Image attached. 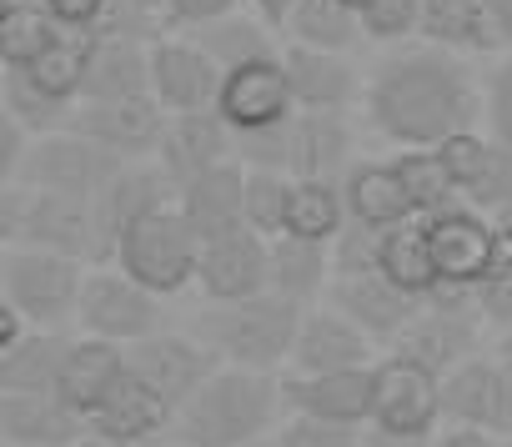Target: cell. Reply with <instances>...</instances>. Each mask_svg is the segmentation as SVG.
Wrapping results in <instances>:
<instances>
[{
    "label": "cell",
    "instance_id": "obj_57",
    "mask_svg": "<svg viewBox=\"0 0 512 447\" xmlns=\"http://www.w3.org/2000/svg\"><path fill=\"white\" fill-rule=\"evenodd\" d=\"M246 447H277V437H262V442H246Z\"/></svg>",
    "mask_w": 512,
    "mask_h": 447
},
{
    "label": "cell",
    "instance_id": "obj_15",
    "mask_svg": "<svg viewBox=\"0 0 512 447\" xmlns=\"http://www.w3.org/2000/svg\"><path fill=\"white\" fill-rule=\"evenodd\" d=\"M221 66L191 31H161L151 41V96L176 116V111H201L216 106L221 96Z\"/></svg>",
    "mask_w": 512,
    "mask_h": 447
},
{
    "label": "cell",
    "instance_id": "obj_44",
    "mask_svg": "<svg viewBox=\"0 0 512 447\" xmlns=\"http://www.w3.org/2000/svg\"><path fill=\"white\" fill-rule=\"evenodd\" d=\"M487 151H492V131L482 136L477 126H467V131H457V136L437 141V156H442V166H447V176H452L457 196H462V191L477 181V171H482Z\"/></svg>",
    "mask_w": 512,
    "mask_h": 447
},
{
    "label": "cell",
    "instance_id": "obj_37",
    "mask_svg": "<svg viewBox=\"0 0 512 447\" xmlns=\"http://www.w3.org/2000/svg\"><path fill=\"white\" fill-rule=\"evenodd\" d=\"M206 51H211V61L221 66V71H231V66H246V61H262V56H277L282 51V31L267 21V16H226V21H216V26H201V31H191Z\"/></svg>",
    "mask_w": 512,
    "mask_h": 447
},
{
    "label": "cell",
    "instance_id": "obj_56",
    "mask_svg": "<svg viewBox=\"0 0 512 447\" xmlns=\"http://www.w3.org/2000/svg\"><path fill=\"white\" fill-rule=\"evenodd\" d=\"M497 227H502V237H507V247H512V206L497 211Z\"/></svg>",
    "mask_w": 512,
    "mask_h": 447
},
{
    "label": "cell",
    "instance_id": "obj_1",
    "mask_svg": "<svg viewBox=\"0 0 512 447\" xmlns=\"http://www.w3.org/2000/svg\"><path fill=\"white\" fill-rule=\"evenodd\" d=\"M362 111L372 131L392 146H437L482 116V86L467 56L442 46H402L367 71Z\"/></svg>",
    "mask_w": 512,
    "mask_h": 447
},
{
    "label": "cell",
    "instance_id": "obj_23",
    "mask_svg": "<svg viewBox=\"0 0 512 447\" xmlns=\"http://www.w3.org/2000/svg\"><path fill=\"white\" fill-rule=\"evenodd\" d=\"M176 211L196 227V237H221L246 227V161H216L206 171H196L191 181L176 186Z\"/></svg>",
    "mask_w": 512,
    "mask_h": 447
},
{
    "label": "cell",
    "instance_id": "obj_21",
    "mask_svg": "<svg viewBox=\"0 0 512 447\" xmlns=\"http://www.w3.org/2000/svg\"><path fill=\"white\" fill-rule=\"evenodd\" d=\"M166 206H176V181H171V171H166L156 156H151V161H126V166L111 176V186L96 196V227H101L106 262L116 257L121 232H131L136 221H146V216H156V211H166Z\"/></svg>",
    "mask_w": 512,
    "mask_h": 447
},
{
    "label": "cell",
    "instance_id": "obj_6",
    "mask_svg": "<svg viewBox=\"0 0 512 447\" xmlns=\"http://www.w3.org/2000/svg\"><path fill=\"white\" fill-rule=\"evenodd\" d=\"M91 262L46 252V247H6L0 262V302H11L31 327H66L76 322L81 287Z\"/></svg>",
    "mask_w": 512,
    "mask_h": 447
},
{
    "label": "cell",
    "instance_id": "obj_18",
    "mask_svg": "<svg viewBox=\"0 0 512 447\" xmlns=\"http://www.w3.org/2000/svg\"><path fill=\"white\" fill-rule=\"evenodd\" d=\"M126 357H131V372H141L176 412H181V407L201 392V382L221 367V357H216L196 332H151V337L131 342Z\"/></svg>",
    "mask_w": 512,
    "mask_h": 447
},
{
    "label": "cell",
    "instance_id": "obj_48",
    "mask_svg": "<svg viewBox=\"0 0 512 447\" xmlns=\"http://www.w3.org/2000/svg\"><path fill=\"white\" fill-rule=\"evenodd\" d=\"M41 11L51 21H61L66 31H101L106 26V11H111V0H41Z\"/></svg>",
    "mask_w": 512,
    "mask_h": 447
},
{
    "label": "cell",
    "instance_id": "obj_2",
    "mask_svg": "<svg viewBox=\"0 0 512 447\" xmlns=\"http://www.w3.org/2000/svg\"><path fill=\"white\" fill-rule=\"evenodd\" d=\"M287 412V392L277 372H256V367H216L201 392L176 412L171 437L186 447H246L277 437Z\"/></svg>",
    "mask_w": 512,
    "mask_h": 447
},
{
    "label": "cell",
    "instance_id": "obj_12",
    "mask_svg": "<svg viewBox=\"0 0 512 447\" xmlns=\"http://www.w3.org/2000/svg\"><path fill=\"white\" fill-rule=\"evenodd\" d=\"M442 422L512 442V367L497 352H472L442 377Z\"/></svg>",
    "mask_w": 512,
    "mask_h": 447
},
{
    "label": "cell",
    "instance_id": "obj_38",
    "mask_svg": "<svg viewBox=\"0 0 512 447\" xmlns=\"http://www.w3.org/2000/svg\"><path fill=\"white\" fill-rule=\"evenodd\" d=\"M392 166H397V176H402L417 216H432V211L462 201L457 186H452V176H447V166H442V156H437V146H397Z\"/></svg>",
    "mask_w": 512,
    "mask_h": 447
},
{
    "label": "cell",
    "instance_id": "obj_34",
    "mask_svg": "<svg viewBox=\"0 0 512 447\" xmlns=\"http://www.w3.org/2000/svg\"><path fill=\"white\" fill-rule=\"evenodd\" d=\"M347 191L342 176H297L292 181V211L282 237H307V242H337L347 232Z\"/></svg>",
    "mask_w": 512,
    "mask_h": 447
},
{
    "label": "cell",
    "instance_id": "obj_3",
    "mask_svg": "<svg viewBox=\"0 0 512 447\" xmlns=\"http://www.w3.org/2000/svg\"><path fill=\"white\" fill-rule=\"evenodd\" d=\"M307 307L282 292H256L241 302H206L196 317V337L226 362V367H256V372H287L297 332Z\"/></svg>",
    "mask_w": 512,
    "mask_h": 447
},
{
    "label": "cell",
    "instance_id": "obj_29",
    "mask_svg": "<svg viewBox=\"0 0 512 447\" xmlns=\"http://www.w3.org/2000/svg\"><path fill=\"white\" fill-rule=\"evenodd\" d=\"M342 191H347L352 221H362V227H377L382 232V227H397V221H412L417 216V206H412V196H407L392 156L387 161H352L347 176H342Z\"/></svg>",
    "mask_w": 512,
    "mask_h": 447
},
{
    "label": "cell",
    "instance_id": "obj_36",
    "mask_svg": "<svg viewBox=\"0 0 512 447\" xmlns=\"http://www.w3.org/2000/svg\"><path fill=\"white\" fill-rule=\"evenodd\" d=\"M282 41L317 46V51H352L362 36V16L347 0H297L282 21Z\"/></svg>",
    "mask_w": 512,
    "mask_h": 447
},
{
    "label": "cell",
    "instance_id": "obj_39",
    "mask_svg": "<svg viewBox=\"0 0 512 447\" xmlns=\"http://www.w3.org/2000/svg\"><path fill=\"white\" fill-rule=\"evenodd\" d=\"M0 111L6 116H16L26 131H36V136H51V131H66L71 126V116H76V106L71 101H61V96H51V91H41L31 76H21V71H6V81H0Z\"/></svg>",
    "mask_w": 512,
    "mask_h": 447
},
{
    "label": "cell",
    "instance_id": "obj_10",
    "mask_svg": "<svg viewBox=\"0 0 512 447\" xmlns=\"http://www.w3.org/2000/svg\"><path fill=\"white\" fill-rule=\"evenodd\" d=\"M121 166H126V156H116L111 146L91 141L76 126H66V131L36 136V146H31V156L21 166V181H31L41 191H56V196L96 201Z\"/></svg>",
    "mask_w": 512,
    "mask_h": 447
},
{
    "label": "cell",
    "instance_id": "obj_17",
    "mask_svg": "<svg viewBox=\"0 0 512 447\" xmlns=\"http://www.w3.org/2000/svg\"><path fill=\"white\" fill-rule=\"evenodd\" d=\"M171 422H176V407L131 367L116 377V387L86 417L91 442H101V447H146L151 437L171 432Z\"/></svg>",
    "mask_w": 512,
    "mask_h": 447
},
{
    "label": "cell",
    "instance_id": "obj_27",
    "mask_svg": "<svg viewBox=\"0 0 512 447\" xmlns=\"http://www.w3.org/2000/svg\"><path fill=\"white\" fill-rule=\"evenodd\" d=\"M236 156V131L226 126V116L216 106H201V111H176L166 121V136H161V151L156 161L171 171V181H191L196 171L216 166V161H231Z\"/></svg>",
    "mask_w": 512,
    "mask_h": 447
},
{
    "label": "cell",
    "instance_id": "obj_22",
    "mask_svg": "<svg viewBox=\"0 0 512 447\" xmlns=\"http://www.w3.org/2000/svg\"><path fill=\"white\" fill-rule=\"evenodd\" d=\"M287 412L327 417V422H372V392H377V362L362 367H332V372H282Z\"/></svg>",
    "mask_w": 512,
    "mask_h": 447
},
{
    "label": "cell",
    "instance_id": "obj_25",
    "mask_svg": "<svg viewBox=\"0 0 512 447\" xmlns=\"http://www.w3.org/2000/svg\"><path fill=\"white\" fill-rule=\"evenodd\" d=\"M362 362H377V342L342 307H332V302L307 307L287 372H332V367H362Z\"/></svg>",
    "mask_w": 512,
    "mask_h": 447
},
{
    "label": "cell",
    "instance_id": "obj_19",
    "mask_svg": "<svg viewBox=\"0 0 512 447\" xmlns=\"http://www.w3.org/2000/svg\"><path fill=\"white\" fill-rule=\"evenodd\" d=\"M166 121H171V111L151 91L146 96H121V101H76V116H71L76 131L111 146L126 161H151L161 151Z\"/></svg>",
    "mask_w": 512,
    "mask_h": 447
},
{
    "label": "cell",
    "instance_id": "obj_14",
    "mask_svg": "<svg viewBox=\"0 0 512 447\" xmlns=\"http://www.w3.org/2000/svg\"><path fill=\"white\" fill-rule=\"evenodd\" d=\"M196 292L206 302H241L256 292H272V237L251 232V227L206 237L201 267H196Z\"/></svg>",
    "mask_w": 512,
    "mask_h": 447
},
{
    "label": "cell",
    "instance_id": "obj_26",
    "mask_svg": "<svg viewBox=\"0 0 512 447\" xmlns=\"http://www.w3.org/2000/svg\"><path fill=\"white\" fill-rule=\"evenodd\" d=\"M91 437L86 417L56 392H0V442L11 447H81Z\"/></svg>",
    "mask_w": 512,
    "mask_h": 447
},
{
    "label": "cell",
    "instance_id": "obj_49",
    "mask_svg": "<svg viewBox=\"0 0 512 447\" xmlns=\"http://www.w3.org/2000/svg\"><path fill=\"white\" fill-rule=\"evenodd\" d=\"M36 146V131H26L16 116H0V176L6 181H21V166Z\"/></svg>",
    "mask_w": 512,
    "mask_h": 447
},
{
    "label": "cell",
    "instance_id": "obj_32",
    "mask_svg": "<svg viewBox=\"0 0 512 447\" xmlns=\"http://www.w3.org/2000/svg\"><path fill=\"white\" fill-rule=\"evenodd\" d=\"M71 337L61 327H31L16 347H0V392H56Z\"/></svg>",
    "mask_w": 512,
    "mask_h": 447
},
{
    "label": "cell",
    "instance_id": "obj_9",
    "mask_svg": "<svg viewBox=\"0 0 512 447\" xmlns=\"http://www.w3.org/2000/svg\"><path fill=\"white\" fill-rule=\"evenodd\" d=\"M477 337H482V312H477L472 292L437 287L387 352H402V357L422 362L427 372L447 377L457 362H467L477 352Z\"/></svg>",
    "mask_w": 512,
    "mask_h": 447
},
{
    "label": "cell",
    "instance_id": "obj_11",
    "mask_svg": "<svg viewBox=\"0 0 512 447\" xmlns=\"http://www.w3.org/2000/svg\"><path fill=\"white\" fill-rule=\"evenodd\" d=\"M156 322H161V297L146 292L136 277H126L116 262H96L86 272L81 307H76V327L81 332L131 347V342L151 337Z\"/></svg>",
    "mask_w": 512,
    "mask_h": 447
},
{
    "label": "cell",
    "instance_id": "obj_35",
    "mask_svg": "<svg viewBox=\"0 0 512 447\" xmlns=\"http://www.w3.org/2000/svg\"><path fill=\"white\" fill-rule=\"evenodd\" d=\"M377 272L392 277L397 287L417 292V297H432V292H437V272H432V252H427L422 216L397 221V227H382V232H377Z\"/></svg>",
    "mask_w": 512,
    "mask_h": 447
},
{
    "label": "cell",
    "instance_id": "obj_4",
    "mask_svg": "<svg viewBox=\"0 0 512 447\" xmlns=\"http://www.w3.org/2000/svg\"><path fill=\"white\" fill-rule=\"evenodd\" d=\"M0 237H6V247H46V252L81 257L91 267L106 262L96 201L56 196L31 181H6V191H0Z\"/></svg>",
    "mask_w": 512,
    "mask_h": 447
},
{
    "label": "cell",
    "instance_id": "obj_59",
    "mask_svg": "<svg viewBox=\"0 0 512 447\" xmlns=\"http://www.w3.org/2000/svg\"><path fill=\"white\" fill-rule=\"evenodd\" d=\"M176 447H186V442H176Z\"/></svg>",
    "mask_w": 512,
    "mask_h": 447
},
{
    "label": "cell",
    "instance_id": "obj_43",
    "mask_svg": "<svg viewBox=\"0 0 512 447\" xmlns=\"http://www.w3.org/2000/svg\"><path fill=\"white\" fill-rule=\"evenodd\" d=\"M362 432H367V427L292 412V417L277 427V447H362Z\"/></svg>",
    "mask_w": 512,
    "mask_h": 447
},
{
    "label": "cell",
    "instance_id": "obj_24",
    "mask_svg": "<svg viewBox=\"0 0 512 447\" xmlns=\"http://www.w3.org/2000/svg\"><path fill=\"white\" fill-rule=\"evenodd\" d=\"M282 61L292 76L297 111H352V101H362V91H367V81L352 71L347 51H317V46L282 41Z\"/></svg>",
    "mask_w": 512,
    "mask_h": 447
},
{
    "label": "cell",
    "instance_id": "obj_45",
    "mask_svg": "<svg viewBox=\"0 0 512 447\" xmlns=\"http://www.w3.org/2000/svg\"><path fill=\"white\" fill-rule=\"evenodd\" d=\"M482 121H487V131L497 136V141H507L512 146V51L487 71V81H482Z\"/></svg>",
    "mask_w": 512,
    "mask_h": 447
},
{
    "label": "cell",
    "instance_id": "obj_51",
    "mask_svg": "<svg viewBox=\"0 0 512 447\" xmlns=\"http://www.w3.org/2000/svg\"><path fill=\"white\" fill-rule=\"evenodd\" d=\"M26 332H31V322H26L11 302H0V347H16Z\"/></svg>",
    "mask_w": 512,
    "mask_h": 447
},
{
    "label": "cell",
    "instance_id": "obj_33",
    "mask_svg": "<svg viewBox=\"0 0 512 447\" xmlns=\"http://www.w3.org/2000/svg\"><path fill=\"white\" fill-rule=\"evenodd\" d=\"M337 277L332 242H307V237H272V292L312 307Z\"/></svg>",
    "mask_w": 512,
    "mask_h": 447
},
{
    "label": "cell",
    "instance_id": "obj_7",
    "mask_svg": "<svg viewBox=\"0 0 512 447\" xmlns=\"http://www.w3.org/2000/svg\"><path fill=\"white\" fill-rule=\"evenodd\" d=\"M111 262H116L126 277H136L146 292H156V297L166 302V297H181L186 287H196L201 237H196V227H191L176 206H166V211L136 221L131 232H121Z\"/></svg>",
    "mask_w": 512,
    "mask_h": 447
},
{
    "label": "cell",
    "instance_id": "obj_42",
    "mask_svg": "<svg viewBox=\"0 0 512 447\" xmlns=\"http://www.w3.org/2000/svg\"><path fill=\"white\" fill-rule=\"evenodd\" d=\"M462 201L477 206V211H487V216H497L502 206H512V146L507 141L492 136V151H487L477 181L462 191Z\"/></svg>",
    "mask_w": 512,
    "mask_h": 447
},
{
    "label": "cell",
    "instance_id": "obj_13",
    "mask_svg": "<svg viewBox=\"0 0 512 447\" xmlns=\"http://www.w3.org/2000/svg\"><path fill=\"white\" fill-rule=\"evenodd\" d=\"M367 427H382L397 437H432L442 427V377L402 352L377 357V392H372Z\"/></svg>",
    "mask_w": 512,
    "mask_h": 447
},
{
    "label": "cell",
    "instance_id": "obj_50",
    "mask_svg": "<svg viewBox=\"0 0 512 447\" xmlns=\"http://www.w3.org/2000/svg\"><path fill=\"white\" fill-rule=\"evenodd\" d=\"M427 447H497V437H487V432H477V427L442 422V427L427 437Z\"/></svg>",
    "mask_w": 512,
    "mask_h": 447
},
{
    "label": "cell",
    "instance_id": "obj_8",
    "mask_svg": "<svg viewBox=\"0 0 512 447\" xmlns=\"http://www.w3.org/2000/svg\"><path fill=\"white\" fill-rule=\"evenodd\" d=\"M422 227H427V252H432L437 287H452V292H472L482 277H492V267L507 252V237L497 227V216H487L467 201H452V206L422 216Z\"/></svg>",
    "mask_w": 512,
    "mask_h": 447
},
{
    "label": "cell",
    "instance_id": "obj_30",
    "mask_svg": "<svg viewBox=\"0 0 512 447\" xmlns=\"http://www.w3.org/2000/svg\"><path fill=\"white\" fill-rule=\"evenodd\" d=\"M146 91H151V41L96 36L81 101H121V96H146Z\"/></svg>",
    "mask_w": 512,
    "mask_h": 447
},
{
    "label": "cell",
    "instance_id": "obj_60",
    "mask_svg": "<svg viewBox=\"0 0 512 447\" xmlns=\"http://www.w3.org/2000/svg\"><path fill=\"white\" fill-rule=\"evenodd\" d=\"M6 447H11V442H6Z\"/></svg>",
    "mask_w": 512,
    "mask_h": 447
},
{
    "label": "cell",
    "instance_id": "obj_28",
    "mask_svg": "<svg viewBox=\"0 0 512 447\" xmlns=\"http://www.w3.org/2000/svg\"><path fill=\"white\" fill-rule=\"evenodd\" d=\"M126 367H131V357H126L121 342H106V337L81 332V337H71V352H66V367H61L56 397H61L71 412L91 417V407L116 387V377H121Z\"/></svg>",
    "mask_w": 512,
    "mask_h": 447
},
{
    "label": "cell",
    "instance_id": "obj_41",
    "mask_svg": "<svg viewBox=\"0 0 512 447\" xmlns=\"http://www.w3.org/2000/svg\"><path fill=\"white\" fill-rule=\"evenodd\" d=\"M362 36L377 46H402L422 26V0H362Z\"/></svg>",
    "mask_w": 512,
    "mask_h": 447
},
{
    "label": "cell",
    "instance_id": "obj_31",
    "mask_svg": "<svg viewBox=\"0 0 512 447\" xmlns=\"http://www.w3.org/2000/svg\"><path fill=\"white\" fill-rule=\"evenodd\" d=\"M417 36H422L427 46H442V51H457V56L507 51L482 0H422V26H417Z\"/></svg>",
    "mask_w": 512,
    "mask_h": 447
},
{
    "label": "cell",
    "instance_id": "obj_16",
    "mask_svg": "<svg viewBox=\"0 0 512 447\" xmlns=\"http://www.w3.org/2000/svg\"><path fill=\"white\" fill-rule=\"evenodd\" d=\"M216 111L226 116V126L236 136L241 131H267V126L297 116V96H292V76H287L282 51L262 56V61H246V66H231L221 76Z\"/></svg>",
    "mask_w": 512,
    "mask_h": 447
},
{
    "label": "cell",
    "instance_id": "obj_58",
    "mask_svg": "<svg viewBox=\"0 0 512 447\" xmlns=\"http://www.w3.org/2000/svg\"><path fill=\"white\" fill-rule=\"evenodd\" d=\"M497 447H512V442H497Z\"/></svg>",
    "mask_w": 512,
    "mask_h": 447
},
{
    "label": "cell",
    "instance_id": "obj_53",
    "mask_svg": "<svg viewBox=\"0 0 512 447\" xmlns=\"http://www.w3.org/2000/svg\"><path fill=\"white\" fill-rule=\"evenodd\" d=\"M362 447H427V437H397V432L367 427V432H362Z\"/></svg>",
    "mask_w": 512,
    "mask_h": 447
},
{
    "label": "cell",
    "instance_id": "obj_54",
    "mask_svg": "<svg viewBox=\"0 0 512 447\" xmlns=\"http://www.w3.org/2000/svg\"><path fill=\"white\" fill-rule=\"evenodd\" d=\"M251 6H256V16H267V21L282 31V21H287V11L297 6V0H251Z\"/></svg>",
    "mask_w": 512,
    "mask_h": 447
},
{
    "label": "cell",
    "instance_id": "obj_40",
    "mask_svg": "<svg viewBox=\"0 0 512 447\" xmlns=\"http://www.w3.org/2000/svg\"><path fill=\"white\" fill-rule=\"evenodd\" d=\"M292 181L287 171H267V166H246V227L262 237H282L287 232V211H292Z\"/></svg>",
    "mask_w": 512,
    "mask_h": 447
},
{
    "label": "cell",
    "instance_id": "obj_20",
    "mask_svg": "<svg viewBox=\"0 0 512 447\" xmlns=\"http://www.w3.org/2000/svg\"><path fill=\"white\" fill-rule=\"evenodd\" d=\"M327 302L342 307L377 347H392V342L402 337V327L422 312L427 297L397 287L392 277H382V272L372 267V272H337L332 287H327Z\"/></svg>",
    "mask_w": 512,
    "mask_h": 447
},
{
    "label": "cell",
    "instance_id": "obj_52",
    "mask_svg": "<svg viewBox=\"0 0 512 447\" xmlns=\"http://www.w3.org/2000/svg\"><path fill=\"white\" fill-rule=\"evenodd\" d=\"M482 6H487V16H492V26H497L502 46L512 51V0H482Z\"/></svg>",
    "mask_w": 512,
    "mask_h": 447
},
{
    "label": "cell",
    "instance_id": "obj_55",
    "mask_svg": "<svg viewBox=\"0 0 512 447\" xmlns=\"http://www.w3.org/2000/svg\"><path fill=\"white\" fill-rule=\"evenodd\" d=\"M492 352H497V357L512 367V322H507V327H497V342H492Z\"/></svg>",
    "mask_w": 512,
    "mask_h": 447
},
{
    "label": "cell",
    "instance_id": "obj_46",
    "mask_svg": "<svg viewBox=\"0 0 512 447\" xmlns=\"http://www.w3.org/2000/svg\"><path fill=\"white\" fill-rule=\"evenodd\" d=\"M472 302H477L482 322H492V327H507V322H512V247H507L502 262L492 267V277H482V282L472 287Z\"/></svg>",
    "mask_w": 512,
    "mask_h": 447
},
{
    "label": "cell",
    "instance_id": "obj_5",
    "mask_svg": "<svg viewBox=\"0 0 512 447\" xmlns=\"http://www.w3.org/2000/svg\"><path fill=\"white\" fill-rule=\"evenodd\" d=\"M236 156L246 166H267L287 176H347L352 126L347 111H297L267 131H241Z\"/></svg>",
    "mask_w": 512,
    "mask_h": 447
},
{
    "label": "cell",
    "instance_id": "obj_47",
    "mask_svg": "<svg viewBox=\"0 0 512 447\" xmlns=\"http://www.w3.org/2000/svg\"><path fill=\"white\" fill-rule=\"evenodd\" d=\"M236 11H241V0H161L166 31H201V26H216Z\"/></svg>",
    "mask_w": 512,
    "mask_h": 447
}]
</instances>
